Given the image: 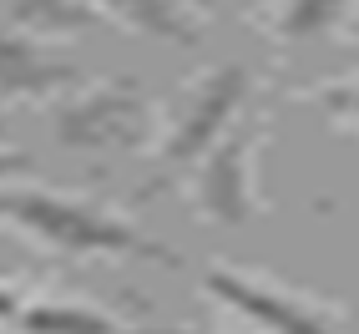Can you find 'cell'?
Segmentation results:
<instances>
[{
  "mask_svg": "<svg viewBox=\"0 0 359 334\" xmlns=\"http://www.w3.org/2000/svg\"><path fill=\"white\" fill-rule=\"evenodd\" d=\"M319 102H324V112L339 116V122H359V86H334Z\"/></svg>",
  "mask_w": 359,
  "mask_h": 334,
  "instance_id": "obj_11",
  "label": "cell"
},
{
  "mask_svg": "<svg viewBox=\"0 0 359 334\" xmlns=\"http://www.w3.org/2000/svg\"><path fill=\"white\" fill-rule=\"evenodd\" d=\"M15 309H20V304H15L11 294H0V319H15Z\"/></svg>",
  "mask_w": 359,
  "mask_h": 334,
  "instance_id": "obj_13",
  "label": "cell"
},
{
  "mask_svg": "<svg viewBox=\"0 0 359 334\" xmlns=\"http://www.w3.org/2000/svg\"><path fill=\"white\" fill-rule=\"evenodd\" d=\"M0 218H11L20 228H31L36 238L56 243L66 253H111V258H147V264L177 269L182 258L172 248L142 238L122 218H107L102 208H91L81 198H61V193H0Z\"/></svg>",
  "mask_w": 359,
  "mask_h": 334,
  "instance_id": "obj_1",
  "label": "cell"
},
{
  "mask_svg": "<svg viewBox=\"0 0 359 334\" xmlns=\"http://www.w3.org/2000/svg\"><path fill=\"white\" fill-rule=\"evenodd\" d=\"M147 97L132 81H111L86 91L81 102H71L56 116V142L61 147H86V152H107V147H137L147 137Z\"/></svg>",
  "mask_w": 359,
  "mask_h": 334,
  "instance_id": "obj_3",
  "label": "cell"
},
{
  "mask_svg": "<svg viewBox=\"0 0 359 334\" xmlns=\"http://www.w3.org/2000/svg\"><path fill=\"white\" fill-rule=\"evenodd\" d=\"M11 324H20L26 334H187V329H137L81 304H20Z\"/></svg>",
  "mask_w": 359,
  "mask_h": 334,
  "instance_id": "obj_7",
  "label": "cell"
},
{
  "mask_svg": "<svg viewBox=\"0 0 359 334\" xmlns=\"http://www.w3.org/2000/svg\"><path fill=\"white\" fill-rule=\"evenodd\" d=\"M102 11H111L116 20H127V26L142 31V36L182 46V51L198 46V31H193V20L177 11V0H102Z\"/></svg>",
  "mask_w": 359,
  "mask_h": 334,
  "instance_id": "obj_8",
  "label": "cell"
},
{
  "mask_svg": "<svg viewBox=\"0 0 359 334\" xmlns=\"http://www.w3.org/2000/svg\"><path fill=\"white\" fill-rule=\"evenodd\" d=\"M15 173H31V157L26 152H0V178H15Z\"/></svg>",
  "mask_w": 359,
  "mask_h": 334,
  "instance_id": "obj_12",
  "label": "cell"
},
{
  "mask_svg": "<svg viewBox=\"0 0 359 334\" xmlns=\"http://www.w3.org/2000/svg\"><path fill=\"white\" fill-rule=\"evenodd\" d=\"M243 97H248V66L228 61V66L212 71V76L193 91V102L182 107V116L172 122V132H167V142H162V173H157V182H167L172 173H182V167H193L212 142L228 132V122L238 116Z\"/></svg>",
  "mask_w": 359,
  "mask_h": 334,
  "instance_id": "obj_2",
  "label": "cell"
},
{
  "mask_svg": "<svg viewBox=\"0 0 359 334\" xmlns=\"http://www.w3.org/2000/svg\"><path fill=\"white\" fill-rule=\"evenodd\" d=\"M253 132H223L198 157V208L223 228H243L253 218Z\"/></svg>",
  "mask_w": 359,
  "mask_h": 334,
  "instance_id": "obj_5",
  "label": "cell"
},
{
  "mask_svg": "<svg viewBox=\"0 0 359 334\" xmlns=\"http://www.w3.org/2000/svg\"><path fill=\"white\" fill-rule=\"evenodd\" d=\"M15 31L20 36H36V41H51V36H76L97 26V11L86 0H15Z\"/></svg>",
  "mask_w": 359,
  "mask_h": 334,
  "instance_id": "obj_9",
  "label": "cell"
},
{
  "mask_svg": "<svg viewBox=\"0 0 359 334\" xmlns=\"http://www.w3.org/2000/svg\"><path fill=\"white\" fill-rule=\"evenodd\" d=\"M81 81V66L56 51H46V41L0 31V91L6 97H51Z\"/></svg>",
  "mask_w": 359,
  "mask_h": 334,
  "instance_id": "obj_6",
  "label": "cell"
},
{
  "mask_svg": "<svg viewBox=\"0 0 359 334\" xmlns=\"http://www.w3.org/2000/svg\"><path fill=\"white\" fill-rule=\"evenodd\" d=\"M203 289L228 304L233 314H243L248 324H258L263 334H334V319L324 314L319 304L294 299V294H278L269 283H258L238 269H203Z\"/></svg>",
  "mask_w": 359,
  "mask_h": 334,
  "instance_id": "obj_4",
  "label": "cell"
},
{
  "mask_svg": "<svg viewBox=\"0 0 359 334\" xmlns=\"http://www.w3.org/2000/svg\"><path fill=\"white\" fill-rule=\"evenodd\" d=\"M344 11H349V0H283L278 31H283V41H314L339 26Z\"/></svg>",
  "mask_w": 359,
  "mask_h": 334,
  "instance_id": "obj_10",
  "label": "cell"
}]
</instances>
